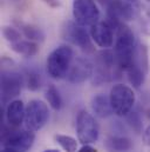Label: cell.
<instances>
[{"label": "cell", "mask_w": 150, "mask_h": 152, "mask_svg": "<svg viewBox=\"0 0 150 152\" xmlns=\"http://www.w3.org/2000/svg\"><path fill=\"white\" fill-rule=\"evenodd\" d=\"M46 99L48 102V105L53 110H55V111L61 110V107H62V98H61V94H60L59 90L54 85H50L47 88V91H46Z\"/></svg>", "instance_id": "cell-19"}, {"label": "cell", "mask_w": 150, "mask_h": 152, "mask_svg": "<svg viewBox=\"0 0 150 152\" xmlns=\"http://www.w3.org/2000/svg\"><path fill=\"white\" fill-rule=\"evenodd\" d=\"M54 139L66 152L77 151V142L73 137L67 136V134H55Z\"/></svg>", "instance_id": "cell-20"}, {"label": "cell", "mask_w": 150, "mask_h": 152, "mask_svg": "<svg viewBox=\"0 0 150 152\" xmlns=\"http://www.w3.org/2000/svg\"><path fill=\"white\" fill-rule=\"evenodd\" d=\"M116 66L118 67L114 52H112L109 48L99 52L96 57V64L94 66V73L92 77L93 84L99 85L109 81L112 78V72L115 73Z\"/></svg>", "instance_id": "cell-7"}, {"label": "cell", "mask_w": 150, "mask_h": 152, "mask_svg": "<svg viewBox=\"0 0 150 152\" xmlns=\"http://www.w3.org/2000/svg\"><path fill=\"white\" fill-rule=\"evenodd\" d=\"M35 140V133L27 129L20 131L2 132V146L11 148L15 152H28Z\"/></svg>", "instance_id": "cell-8"}, {"label": "cell", "mask_w": 150, "mask_h": 152, "mask_svg": "<svg viewBox=\"0 0 150 152\" xmlns=\"http://www.w3.org/2000/svg\"><path fill=\"white\" fill-rule=\"evenodd\" d=\"M109 99L114 113L118 117H127L133 111L136 102L135 92L124 84H115L110 88Z\"/></svg>", "instance_id": "cell-3"}, {"label": "cell", "mask_w": 150, "mask_h": 152, "mask_svg": "<svg viewBox=\"0 0 150 152\" xmlns=\"http://www.w3.org/2000/svg\"><path fill=\"white\" fill-rule=\"evenodd\" d=\"M96 2H99L101 6H103V7H106V10L108 8V6L112 4V0H95Z\"/></svg>", "instance_id": "cell-28"}, {"label": "cell", "mask_w": 150, "mask_h": 152, "mask_svg": "<svg viewBox=\"0 0 150 152\" xmlns=\"http://www.w3.org/2000/svg\"><path fill=\"white\" fill-rule=\"evenodd\" d=\"M127 120L134 131H136L137 133L142 131V119L137 112H130L127 115Z\"/></svg>", "instance_id": "cell-23"}, {"label": "cell", "mask_w": 150, "mask_h": 152, "mask_svg": "<svg viewBox=\"0 0 150 152\" xmlns=\"http://www.w3.org/2000/svg\"><path fill=\"white\" fill-rule=\"evenodd\" d=\"M45 4H47L49 7H52V8H58V7H60L61 6V2H60V0H42Z\"/></svg>", "instance_id": "cell-25"}, {"label": "cell", "mask_w": 150, "mask_h": 152, "mask_svg": "<svg viewBox=\"0 0 150 152\" xmlns=\"http://www.w3.org/2000/svg\"><path fill=\"white\" fill-rule=\"evenodd\" d=\"M63 37L71 41L73 45L80 47L81 50L86 52H93L94 46H93V39L90 37V33L83 27L77 25L76 23H67L66 27L63 28Z\"/></svg>", "instance_id": "cell-11"}, {"label": "cell", "mask_w": 150, "mask_h": 152, "mask_svg": "<svg viewBox=\"0 0 150 152\" xmlns=\"http://www.w3.org/2000/svg\"><path fill=\"white\" fill-rule=\"evenodd\" d=\"M125 1H128V2H130V4H133V5L137 2V0H125Z\"/></svg>", "instance_id": "cell-31"}, {"label": "cell", "mask_w": 150, "mask_h": 152, "mask_svg": "<svg viewBox=\"0 0 150 152\" xmlns=\"http://www.w3.org/2000/svg\"><path fill=\"white\" fill-rule=\"evenodd\" d=\"M2 37L6 41H8L9 44H14L18 42L20 40H22V33L18 27L14 26H4L1 30Z\"/></svg>", "instance_id": "cell-21"}, {"label": "cell", "mask_w": 150, "mask_h": 152, "mask_svg": "<svg viewBox=\"0 0 150 152\" xmlns=\"http://www.w3.org/2000/svg\"><path fill=\"white\" fill-rule=\"evenodd\" d=\"M136 48L137 45L133 30L125 23L121 21L116 27L114 45V53L120 70L124 71L134 63Z\"/></svg>", "instance_id": "cell-1"}, {"label": "cell", "mask_w": 150, "mask_h": 152, "mask_svg": "<svg viewBox=\"0 0 150 152\" xmlns=\"http://www.w3.org/2000/svg\"><path fill=\"white\" fill-rule=\"evenodd\" d=\"M49 119V109L48 105L40 100L32 99L26 105V114H25V127L30 131L38 132L40 131Z\"/></svg>", "instance_id": "cell-5"}, {"label": "cell", "mask_w": 150, "mask_h": 152, "mask_svg": "<svg viewBox=\"0 0 150 152\" xmlns=\"http://www.w3.org/2000/svg\"><path fill=\"white\" fill-rule=\"evenodd\" d=\"M143 142L147 146L150 148V124L148 125V127L144 130V133H143Z\"/></svg>", "instance_id": "cell-24"}, {"label": "cell", "mask_w": 150, "mask_h": 152, "mask_svg": "<svg viewBox=\"0 0 150 152\" xmlns=\"http://www.w3.org/2000/svg\"><path fill=\"white\" fill-rule=\"evenodd\" d=\"M76 136L82 145H90L97 142L100 136L99 124L88 111H80L76 118Z\"/></svg>", "instance_id": "cell-4"}, {"label": "cell", "mask_w": 150, "mask_h": 152, "mask_svg": "<svg viewBox=\"0 0 150 152\" xmlns=\"http://www.w3.org/2000/svg\"><path fill=\"white\" fill-rule=\"evenodd\" d=\"M146 1H148V2H149V4H150V0H146Z\"/></svg>", "instance_id": "cell-32"}, {"label": "cell", "mask_w": 150, "mask_h": 152, "mask_svg": "<svg viewBox=\"0 0 150 152\" xmlns=\"http://www.w3.org/2000/svg\"><path fill=\"white\" fill-rule=\"evenodd\" d=\"M11 50L20 56H24L26 58L33 57L39 52V45L35 41L32 40H20L18 42L11 44Z\"/></svg>", "instance_id": "cell-16"}, {"label": "cell", "mask_w": 150, "mask_h": 152, "mask_svg": "<svg viewBox=\"0 0 150 152\" xmlns=\"http://www.w3.org/2000/svg\"><path fill=\"white\" fill-rule=\"evenodd\" d=\"M17 27L21 31L22 36H25L27 38V40H32V41H35V42H41V41L45 40V33L42 32L41 28H39L35 25L18 21Z\"/></svg>", "instance_id": "cell-17"}, {"label": "cell", "mask_w": 150, "mask_h": 152, "mask_svg": "<svg viewBox=\"0 0 150 152\" xmlns=\"http://www.w3.org/2000/svg\"><path fill=\"white\" fill-rule=\"evenodd\" d=\"M74 60V51L68 45H60L47 57V72L53 79H62L67 76Z\"/></svg>", "instance_id": "cell-2"}, {"label": "cell", "mask_w": 150, "mask_h": 152, "mask_svg": "<svg viewBox=\"0 0 150 152\" xmlns=\"http://www.w3.org/2000/svg\"><path fill=\"white\" fill-rule=\"evenodd\" d=\"M9 2H12V5L18 6V7H22L24 5H26L27 0H8Z\"/></svg>", "instance_id": "cell-27"}, {"label": "cell", "mask_w": 150, "mask_h": 152, "mask_svg": "<svg viewBox=\"0 0 150 152\" xmlns=\"http://www.w3.org/2000/svg\"><path fill=\"white\" fill-rule=\"evenodd\" d=\"M25 114H26V106L22 100L14 99L7 104L5 118L11 127H19L25 121Z\"/></svg>", "instance_id": "cell-13"}, {"label": "cell", "mask_w": 150, "mask_h": 152, "mask_svg": "<svg viewBox=\"0 0 150 152\" xmlns=\"http://www.w3.org/2000/svg\"><path fill=\"white\" fill-rule=\"evenodd\" d=\"M107 148L114 152H125L133 148V142L127 137H110L107 140Z\"/></svg>", "instance_id": "cell-18"}, {"label": "cell", "mask_w": 150, "mask_h": 152, "mask_svg": "<svg viewBox=\"0 0 150 152\" xmlns=\"http://www.w3.org/2000/svg\"><path fill=\"white\" fill-rule=\"evenodd\" d=\"M25 79L18 72L4 71L1 73V100L2 104H8L14 100L22 90Z\"/></svg>", "instance_id": "cell-9"}, {"label": "cell", "mask_w": 150, "mask_h": 152, "mask_svg": "<svg viewBox=\"0 0 150 152\" xmlns=\"http://www.w3.org/2000/svg\"><path fill=\"white\" fill-rule=\"evenodd\" d=\"M43 152H60V151L56 150V149H47V150H45Z\"/></svg>", "instance_id": "cell-30"}, {"label": "cell", "mask_w": 150, "mask_h": 152, "mask_svg": "<svg viewBox=\"0 0 150 152\" xmlns=\"http://www.w3.org/2000/svg\"><path fill=\"white\" fill-rule=\"evenodd\" d=\"M93 73H94L93 63L87 58L77 57L73 60L66 78L71 84H82L89 78H92Z\"/></svg>", "instance_id": "cell-12"}, {"label": "cell", "mask_w": 150, "mask_h": 152, "mask_svg": "<svg viewBox=\"0 0 150 152\" xmlns=\"http://www.w3.org/2000/svg\"><path fill=\"white\" fill-rule=\"evenodd\" d=\"M1 152H15L14 150H12L11 148H7V146H2V150Z\"/></svg>", "instance_id": "cell-29"}, {"label": "cell", "mask_w": 150, "mask_h": 152, "mask_svg": "<svg viewBox=\"0 0 150 152\" xmlns=\"http://www.w3.org/2000/svg\"><path fill=\"white\" fill-rule=\"evenodd\" d=\"M125 75L128 78V81L130 83V85H133L134 88H140L146 80V75L147 71L143 70L141 66H138L137 64L133 63L128 69L124 70Z\"/></svg>", "instance_id": "cell-15"}, {"label": "cell", "mask_w": 150, "mask_h": 152, "mask_svg": "<svg viewBox=\"0 0 150 152\" xmlns=\"http://www.w3.org/2000/svg\"><path fill=\"white\" fill-rule=\"evenodd\" d=\"M89 33L96 46L101 47L102 50H107L114 45L115 36H116V27L107 19L100 20L93 26H90Z\"/></svg>", "instance_id": "cell-10"}, {"label": "cell", "mask_w": 150, "mask_h": 152, "mask_svg": "<svg viewBox=\"0 0 150 152\" xmlns=\"http://www.w3.org/2000/svg\"><path fill=\"white\" fill-rule=\"evenodd\" d=\"M77 152H96V150L92 145H83Z\"/></svg>", "instance_id": "cell-26"}, {"label": "cell", "mask_w": 150, "mask_h": 152, "mask_svg": "<svg viewBox=\"0 0 150 152\" xmlns=\"http://www.w3.org/2000/svg\"><path fill=\"white\" fill-rule=\"evenodd\" d=\"M90 106L93 112L99 118H108L114 113L109 96H106L103 93H99L94 96L92 99Z\"/></svg>", "instance_id": "cell-14"}, {"label": "cell", "mask_w": 150, "mask_h": 152, "mask_svg": "<svg viewBox=\"0 0 150 152\" xmlns=\"http://www.w3.org/2000/svg\"><path fill=\"white\" fill-rule=\"evenodd\" d=\"M73 18L80 26H93L100 21L97 2L95 0H73Z\"/></svg>", "instance_id": "cell-6"}, {"label": "cell", "mask_w": 150, "mask_h": 152, "mask_svg": "<svg viewBox=\"0 0 150 152\" xmlns=\"http://www.w3.org/2000/svg\"><path fill=\"white\" fill-rule=\"evenodd\" d=\"M25 84L27 85V88L30 91H38L41 87V77L35 71H27L26 78H25Z\"/></svg>", "instance_id": "cell-22"}]
</instances>
